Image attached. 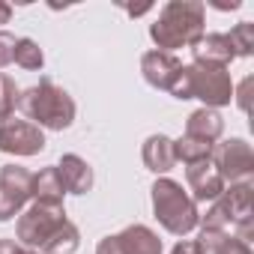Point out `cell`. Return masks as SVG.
<instances>
[{
  "label": "cell",
  "mask_w": 254,
  "mask_h": 254,
  "mask_svg": "<svg viewBox=\"0 0 254 254\" xmlns=\"http://www.w3.org/2000/svg\"><path fill=\"white\" fill-rule=\"evenodd\" d=\"M153 42L159 45V51H171V48H183V45H194L203 36V3L194 0H174L159 12V21L150 27Z\"/></svg>",
  "instance_id": "1"
},
{
  "label": "cell",
  "mask_w": 254,
  "mask_h": 254,
  "mask_svg": "<svg viewBox=\"0 0 254 254\" xmlns=\"http://www.w3.org/2000/svg\"><path fill=\"white\" fill-rule=\"evenodd\" d=\"M18 108L33 120V126L45 129H69L75 120V102L66 90H60L51 78H42L36 87L18 93Z\"/></svg>",
  "instance_id": "2"
},
{
  "label": "cell",
  "mask_w": 254,
  "mask_h": 254,
  "mask_svg": "<svg viewBox=\"0 0 254 254\" xmlns=\"http://www.w3.org/2000/svg\"><path fill=\"white\" fill-rule=\"evenodd\" d=\"M177 99H203L206 108L227 105L233 96V84L224 66H206V63H191L183 66L177 84L171 87Z\"/></svg>",
  "instance_id": "3"
},
{
  "label": "cell",
  "mask_w": 254,
  "mask_h": 254,
  "mask_svg": "<svg viewBox=\"0 0 254 254\" xmlns=\"http://www.w3.org/2000/svg\"><path fill=\"white\" fill-rule=\"evenodd\" d=\"M153 209H156V218L162 221V227L174 236H186L200 221L194 200L174 180H159L153 186Z\"/></svg>",
  "instance_id": "4"
},
{
  "label": "cell",
  "mask_w": 254,
  "mask_h": 254,
  "mask_svg": "<svg viewBox=\"0 0 254 254\" xmlns=\"http://www.w3.org/2000/svg\"><path fill=\"white\" fill-rule=\"evenodd\" d=\"M63 221H66L63 203H36L33 200V206L18 218V245L39 251Z\"/></svg>",
  "instance_id": "5"
},
{
  "label": "cell",
  "mask_w": 254,
  "mask_h": 254,
  "mask_svg": "<svg viewBox=\"0 0 254 254\" xmlns=\"http://www.w3.org/2000/svg\"><path fill=\"white\" fill-rule=\"evenodd\" d=\"M212 168L218 171V177L227 183H248L251 171H254V153L242 138H230L224 144H215L209 153Z\"/></svg>",
  "instance_id": "6"
},
{
  "label": "cell",
  "mask_w": 254,
  "mask_h": 254,
  "mask_svg": "<svg viewBox=\"0 0 254 254\" xmlns=\"http://www.w3.org/2000/svg\"><path fill=\"white\" fill-rule=\"evenodd\" d=\"M33 174L21 165H3L0 168V221H9L21 212V206L30 200Z\"/></svg>",
  "instance_id": "7"
},
{
  "label": "cell",
  "mask_w": 254,
  "mask_h": 254,
  "mask_svg": "<svg viewBox=\"0 0 254 254\" xmlns=\"http://www.w3.org/2000/svg\"><path fill=\"white\" fill-rule=\"evenodd\" d=\"M45 150V135L39 126L27 123V120H3L0 123V153L9 156H36Z\"/></svg>",
  "instance_id": "8"
},
{
  "label": "cell",
  "mask_w": 254,
  "mask_h": 254,
  "mask_svg": "<svg viewBox=\"0 0 254 254\" xmlns=\"http://www.w3.org/2000/svg\"><path fill=\"white\" fill-rule=\"evenodd\" d=\"M141 72H144V78H147L150 87L171 93V87L177 84V78H180V72H183V63H180L174 54L147 51V54L141 57Z\"/></svg>",
  "instance_id": "9"
},
{
  "label": "cell",
  "mask_w": 254,
  "mask_h": 254,
  "mask_svg": "<svg viewBox=\"0 0 254 254\" xmlns=\"http://www.w3.org/2000/svg\"><path fill=\"white\" fill-rule=\"evenodd\" d=\"M186 180H189V189H191V200H197V203H212L224 191V180L218 177V171L212 168L209 159L189 165L186 168Z\"/></svg>",
  "instance_id": "10"
},
{
  "label": "cell",
  "mask_w": 254,
  "mask_h": 254,
  "mask_svg": "<svg viewBox=\"0 0 254 254\" xmlns=\"http://www.w3.org/2000/svg\"><path fill=\"white\" fill-rule=\"evenodd\" d=\"M194 63H206V66H224L233 60V48L227 42V33H209V36H200L194 45Z\"/></svg>",
  "instance_id": "11"
},
{
  "label": "cell",
  "mask_w": 254,
  "mask_h": 254,
  "mask_svg": "<svg viewBox=\"0 0 254 254\" xmlns=\"http://www.w3.org/2000/svg\"><path fill=\"white\" fill-rule=\"evenodd\" d=\"M57 174H60V180H63V189L72 191V194H84V191L93 189V171H90V165H87L81 156H75V153H69V156L60 159Z\"/></svg>",
  "instance_id": "12"
},
{
  "label": "cell",
  "mask_w": 254,
  "mask_h": 254,
  "mask_svg": "<svg viewBox=\"0 0 254 254\" xmlns=\"http://www.w3.org/2000/svg\"><path fill=\"white\" fill-rule=\"evenodd\" d=\"M117 239H120L123 254H162V239L144 224L126 227L123 233H117Z\"/></svg>",
  "instance_id": "13"
},
{
  "label": "cell",
  "mask_w": 254,
  "mask_h": 254,
  "mask_svg": "<svg viewBox=\"0 0 254 254\" xmlns=\"http://www.w3.org/2000/svg\"><path fill=\"white\" fill-rule=\"evenodd\" d=\"M144 165L150 171H156V174H168L177 165V159H174V141L165 138V135L147 138V144H144Z\"/></svg>",
  "instance_id": "14"
},
{
  "label": "cell",
  "mask_w": 254,
  "mask_h": 254,
  "mask_svg": "<svg viewBox=\"0 0 254 254\" xmlns=\"http://www.w3.org/2000/svg\"><path fill=\"white\" fill-rule=\"evenodd\" d=\"M63 180L57 174V165L54 168H45L39 174H33V189H30V197L36 203H63Z\"/></svg>",
  "instance_id": "15"
},
{
  "label": "cell",
  "mask_w": 254,
  "mask_h": 254,
  "mask_svg": "<svg viewBox=\"0 0 254 254\" xmlns=\"http://www.w3.org/2000/svg\"><path fill=\"white\" fill-rule=\"evenodd\" d=\"M224 129V120L212 111V108H200L189 117V132L186 135H194V138H203V141H215Z\"/></svg>",
  "instance_id": "16"
},
{
  "label": "cell",
  "mask_w": 254,
  "mask_h": 254,
  "mask_svg": "<svg viewBox=\"0 0 254 254\" xmlns=\"http://www.w3.org/2000/svg\"><path fill=\"white\" fill-rule=\"evenodd\" d=\"M215 144L203 141V138H194V135H186L180 141H174V159L177 162H186V165H194V162H203L209 159Z\"/></svg>",
  "instance_id": "17"
},
{
  "label": "cell",
  "mask_w": 254,
  "mask_h": 254,
  "mask_svg": "<svg viewBox=\"0 0 254 254\" xmlns=\"http://www.w3.org/2000/svg\"><path fill=\"white\" fill-rule=\"evenodd\" d=\"M78 248V227L66 218L57 230H54V236L39 248V254H72Z\"/></svg>",
  "instance_id": "18"
},
{
  "label": "cell",
  "mask_w": 254,
  "mask_h": 254,
  "mask_svg": "<svg viewBox=\"0 0 254 254\" xmlns=\"http://www.w3.org/2000/svg\"><path fill=\"white\" fill-rule=\"evenodd\" d=\"M12 60H15L21 69H30V72L42 69V63H45L42 48H39L33 39H18V42H15V54H12Z\"/></svg>",
  "instance_id": "19"
},
{
  "label": "cell",
  "mask_w": 254,
  "mask_h": 254,
  "mask_svg": "<svg viewBox=\"0 0 254 254\" xmlns=\"http://www.w3.org/2000/svg\"><path fill=\"white\" fill-rule=\"evenodd\" d=\"M227 42L233 48V57H248L254 51V24L251 21H242L236 24L230 33H227Z\"/></svg>",
  "instance_id": "20"
},
{
  "label": "cell",
  "mask_w": 254,
  "mask_h": 254,
  "mask_svg": "<svg viewBox=\"0 0 254 254\" xmlns=\"http://www.w3.org/2000/svg\"><path fill=\"white\" fill-rule=\"evenodd\" d=\"M15 108H18V87L9 75L0 72V123L9 120Z\"/></svg>",
  "instance_id": "21"
},
{
  "label": "cell",
  "mask_w": 254,
  "mask_h": 254,
  "mask_svg": "<svg viewBox=\"0 0 254 254\" xmlns=\"http://www.w3.org/2000/svg\"><path fill=\"white\" fill-rule=\"evenodd\" d=\"M215 254H251V248H248V242H242L239 236H224L221 239V245L215 248Z\"/></svg>",
  "instance_id": "22"
},
{
  "label": "cell",
  "mask_w": 254,
  "mask_h": 254,
  "mask_svg": "<svg viewBox=\"0 0 254 254\" xmlns=\"http://www.w3.org/2000/svg\"><path fill=\"white\" fill-rule=\"evenodd\" d=\"M15 42H18V39H15L12 33L0 30V69L12 63V54H15Z\"/></svg>",
  "instance_id": "23"
},
{
  "label": "cell",
  "mask_w": 254,
  "mask_h": 254,
  "mask_svg": "<svg viewBox=\"0 0 254 254\" xmlns=\"http://www.w3.org/2000/svg\"><path fill=\"white\" fill-rule=\"evenodd\" d=\"M96 254H123V248H120V239H117V236H105V239L99 242Z\"/></svg>",
  "instance_id": "24"
},
{
  "label": "cell",
  "mask_w": 254,
  "mask_h": 254,
  "mask_svg": "<svg viewBox=\"0 0 254 254\" xmlns=\"http://www.w3.org/2000/svg\"><path fill=\"white\" fill-rule=\"evenodd\" d=\"M171 254H200V248H197V242H177Z\"/></svg>",
  "instance_id": "25"
},
{
  "label": "cell",
  "mask_w": 254,
  "mask_h": 254,
  "mask_svg": "<svg viewBox=\"0 0 254 254\" xmlns=\"http://www.w3.org/2000/svg\"><path fill=\"white\" fill-rule=\"evenodd\" d=\"M248 87H251V78L242 81V90H239V108H248Z\"/></svg>",
  "instance_id": "26"
},
{
  "label": "cell",
  "mask_w": 254,
  "mask_h": 254,
  "mask_svg": "<svg viewBox=\"0 0 254 254\" xmlns=\"http://www.w3.org/2000/svg\"><path fill=\"white\" fill-rule=\"evenodd\" d=\"M9 15H12V6H9V3H0V24H6Z\"/></svg>",
  "instance_id": "27"
},
{
  "label": "cell",
  "mask_w": 254,
  "mask_h": 254,
  "mask_svg": "<svg viewBox=\"0 0 254 254\" xmlns=\"http://www.w3.org/2000/svg\"><path fill=\"white\" fill-rule=\"evenodd\" d=\"M18 254H39V251H33V248H24V245H21V248H18Z\"/></svg>",
  "instance_id": "28"
}]
</instances>
